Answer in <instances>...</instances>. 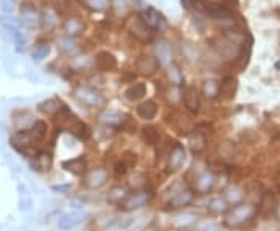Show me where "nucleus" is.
Masks as SVG:
<instances>
[{"label":"nucleus","instance_id":"1","mask_svg":"<svg viewBox=\"0 0 280 231\" xmlns=\"http://www.w3.org/2000/svg\"><path fill=\"white\" fill-rule=\"evenodd\" d=\"M256 214H257V210H256V207H254L252 203H240V205H235V207L229 208V211L226 213L224 225H227L229 228L243 226L244 223H247L249 220H252Z\"/></svg>","mask_w":280,"mask_h":231},{"label":"nucleus","instance_id":"2","mask_svg":"<svg viewBox=\"0 0 280 231\" xmlns=\"http://www.w3.org/2000/svg\"><path fill=\"white\" fill-rule=\"evenodd\" d=\"M73 96L76 101H80L83 106L97 109L105 104V96L100 90L89 87V86H76L73 89Z\"/></svg>","mask_w":280,"mask_h":231},{"label":"nucleus","instance_id":"3","mask_svg":"<svg viewBox=\"0 0 280 231\" xmlns=\"http://www.w3.org/2000/svg\"><path fill=\"white\" fill-rule=\"evenodd\" d=\"M126 30H128V33H130L136 41L143 42V44L151 42L152 37H154V33H152V31L146 27L145 22H143L142 17H140V14L131 17L128 22H126Z\"/></svg>","mask_w":280,"mask_h":231},{"label":"nucleus","instance_id":"4","mask_svg":"<svg viewBox=\"0 0 280 231\" xmlns=\"http://www.w3.org/2000/svg\"><path fill=\"white\" fill-rule=\"evenodd\" d=\"M152 199V194L151 191L148 189H139L136 191L134 194L126 197V200L123 203H120V210L121 211H126V213H131V211H137L151 202Z\"/></svg>","mask_w":280,"mask_h":231},{"label":"nucleus","instance_id":"5","mask_svg":"<svg viewBox=\"0 0 280 231\" xmlns=\"http://www.w3.org/2000/svg\"><path fill=\"white\" fill-rule=\"evenodd\" d=\"M109 182V171L103 166H95L84 175L83 185L87 189H100Z\"/></svg>","mask_w":280,"mask_h":231},{"label":"nucleus","instance_id":"6","mask_svg":"<svg viewBox=\"0 0 280 231\" xmlns=\"http://www.w3.org/2000/svg\"><path fill=\"white\" fill-rule=\"evenodd\" d=\"M142 20L145 22L146 27L152 31V33H159L162 30H165L167 27V20L165 17L154 8V7H146L142 10L140 13Z\"/></svg>","mask_w":280,"mask_h":231},{"label":"nucleus","instance_id":"7","mask_svg":"<svg viewBox=\"0 0 280 231\" xmlns=\"http://www.w3.org/2000/svg\"><path fill=\"white\" fill-rule=\"evenodd\" d=\"M215 183L216 180H215L213 172H210L209 169L201 171L193 180V191L196 196H206L215 188Z\"/></svg>","mask_w":280,"mask_h":231},{"label":"nucleus","instance_id":"8","mask_svg":"<svg viewBox=\"0 0 280 231\" xmlns=\"http://www.w3.org/2000/svg\"><path fill=\"white\" fill-rule=\"evenodd\" d=\"M20 22H22V27H27V28L41 27V13L30 2H23L20 5Z\"/></svg>","mask_w":280,"mask_h":231},{"label":"nucleus","instance_id":"9","mask_svg":"<svg viewBox=\"0 0 280 231\" xmlns=\"http://www.w3.org/2000/svg\"><path fill=\"white\" fill-rule=\"evenodd\" d=\"M84 30H86L84 19L78 14H69L63 22V31L69 37L81 36L84 33Z\"/></svg>","mask_w":280,"mask_h":231},{"label":"nucleus","instance_id":"10","mask_svg":"<svg viewBox=\"0 0 280 231\" xmlns=\"http://www.w3.org/2000/svg\"><path fill=\"white\" fill-rule=\"evenodd\" d=\"M159 67L161 65H159L158 59L152 55H148V53H142L136 59V70H137V73L142 74V76H146V78H149V76H152V74H156Z\"/></svg>","mask_w":280,"mask_h":231},{"label":"nucleus","instance_id":"11","mask_svg":"<svg viewBox=\"0 0 280 231\" xmlns=\"http://www.w3.org/2000/svg\"><path fill=\"white\" fill-rule=\"evenodd\" d=\"M195 191L190 189V188H185V189H179V191H176L170 200H168V207L171 210H182V208H187L190 207V205L195 202Z\"/></svg>","mask_w":280,"mask_h":231},{"label":"nucleus","instance_id":"12","mask_svg":"<svg viewBox=\"0 0 280 231\" xmlns=\"http://www.w3.org/2000/svg\"><path fill=\"white\" fill-rule=\"evenodd\" d=\"M94 65L98 71H114L118 67V61L114 56V53L108 50H100L94 58Z\"/></svg>","mask_w":280,"mask_h":231},{"label":"nucleus","instance_id":"13","mask_svg":"<svg viewBox=\"0 0 280 231\" xmlns=\"http://www.w3.org/2000/svg\"><path fill=\"white\" fill-rule=\"evenodd\" d=\"M30 165L36 172H48L53 166V153L47 149H38L32 157Z\"/></svg>","mask_w":280,"mask_h":231},{"label":"nucleus","instance_id":"14","mask_svg":"<svg viewBox=\"0 0 280 231\" xmlns=\"http://www.w3.org/2000/svg\"><path fill=\"white\" fill-rule=\"evenodd\" d=\"M187 162V152L185 147L179 143H174V146L168 152V169L171 172H177L184 168Z\"/></svg>","mask_w":280,"mask_h":231},{"label":"nucleus","instance_id":"15","mask_svg":"<svg viewBox=\"0 0 280 231\" xmlns=\"http://www.w3.org/2000/svg\"><path fill=\"white\" fill-rule=\"evenodd\" d=\"M59 25V13L53 7H45L41 11V28L44 33H53Z\"/></svg>","mask_w":280,"mask_h":231},{"label":"nucleus","instance_id":"16","mask_svg":"<svg viewBox=\"0 0 280 231\" xmlns=\"http://www.w3.org/2000/svg\"><path fill=\"white\" fill-rule=\"evenodd\" d=\"M128 120L130 118L126 117L125 113H121L118 110H114V109H105V110H101L98 113V121L101 124L111 126V127H117V126H121L123 127Z\"/></svg>","mask_w":280,"mask_h":231},{"label":"nucleus","instance_id":"17","mask_svg":"<svg viewBox=\"0 0 280 231\" xmlns=\"http://www.w3.org/2000/svg\"><path fill=\"white\" fill-rule=\"evenodd\" d=\"M182 101H184V106L189 112L192 113H198L199 107H201V99H199V92L198 87L190 84L185 86L182 90Z\"/></svg>","mask_w":280,"mask_h":231},{"label":"nucleus","instance_id":"18","mask_svg":"<svg viewBox=\"0 0 280 231\" xmlns=\"http://www.w3.org/2000/svg\"><path fill=\"white\" fill-rule=\"evenodd\" d=\"M86 213L83 211H70L64 216H61L58 219V228L61 231H69V229H73L76 226H80L84 220H86Z\"/></svg>","mask_w":280,"mask_h":231},{"label":"nucleus","instance_id":"19","mask_svg":"<svg viewBox=\"0 0 280 231\" xmlns=\"http://www.w3.org/2000/svg\"><path fill=\"white\" fill-rule=\"evenodd\" d=\"M56 48L58 51L63 55V56H67V58H75L76 55L80 53V44L76 42L73 37H69V36H59L56 39Z\"/></svg>","mask_w":280,"mask_h":231},{"label":"nucleus","instance_id":"20","mask_svg":"<svg viewBox=\"0 0 280 231\" xmlns=\"http://www.w3.org/2000/svg\"><path fill=\"white\" fill-rule=\"evenodd\" d=\"M63 169L70 172L72 175H76V177H81V175H86L87 174V162L83 156L80 157H73V159H67L61 163Z\"/></svg>","mask_w":280,"mask_h":231},{"label":"nucleus","instance_id":"21","mask_svg":"<svg viewBox=\"0 0 280 231\" xmlns=\"http://www.w3.org/2000/svg\"><path fill=\"white\" fill-rule=\"evenodd\" d=\"M238 89V80L235 76H224V78L220 81V98L226 99V101H231L235 98Z\"/></svg>","mask_w":280,"mask_h":231},{"label":"nucleus","instance_id":"22","mask_svg":"<svg viewBox=\"0 0 280 231\" xmlns=\"http://www.w3.org/2000/svg\"><path fill=\"white\" fill-rule=\"evenodd\" d=\"M38 118H35L33 112L27 110V109H19L13 113V123L16 126V131H20V129H30L33 126V123L36 121Z\"/></svg>","mask_w":280,"mask_h":231},{"label":"nucleus","instance_id":"23","mask_svg":"<svg viewBox=\"0 0 280 231\" xmlns=\"http://www.w3.org/2000/svg\"><path fill=\"white\" fill-rule=\"evenodd\" d=\"M158 112H159V107H158V102L154 99H146L143 102L137 106L136 109V113L140 120H145V121H151L158 117Z\"/></svg>","mask_w":280,"mask_h":231},{"label":"nucleus","instance_id":"24","mask_svg":"<svg viewBox=\"0 0 280 231\" xmlns=\"http://www.w3.org/2000/svg\"><path fill=\"white\" fill-rule=\"evenodd\" d=\"M154 58L158 59L161 67H168L173 61L171 55V45L167 41H159L154 47Z\"/></svg>","mask_w":280,"mask_h":231},{"label":"nucleus","instance_id":"25","mask_svg":"<svg viewBox=\"0 0 280 231\" xmlns=\"http://www.w3.org/2000/svg\"><path fill=\"white\" fill-rule=\"evenodd\" d=\"M61 106H63V101L58 96H53V98H48V99H44L42 102H39V104H38V110L42 115L55 117L59 112Z\"/></svg>","mask_w":280,"mask_h":231},{"label":"nucleus","instance_id":"26","mask_svg":"<svg viewBox=\"0 0 280 231\" xmlns=\"http://www.w3.org/2000/svg\"><path fill=\"white\" fill-rule=\"evenodd\" d=\"M142 141L148 146H158L161 143V131L158 126L146 124L142 127Z\"/></svg>","mask_w":280,"mask_h":231},{"label":"nucleus","instance_id":"27","mask_svg":"<svg viewBox=\"0 0 280 231\" xmlns=\"http://www.w3.org/2000/svg\"><path fill=\"white\" fill-rule=\"evenodd\" d=\"M146 92H148V87H146L145 83H136V84L130 86L128 89L125 90L123 96H125L126 101H130V102H137V101L145 98Z\"/></svg>","mask_w":280,"mask_h":231},{"label":"nucleus","instance_id":"28","mask_svg":"<svg viewBox=\"0 0 280 231\" xmlns=\"http://www.w3.org/2000/svg\"><path fill=\"white\" fill-rule=\"evenodd\" d=\"M126 197H128V188L123 185H114L106 192V200L111 205H120L126 200Z\"/></svg>","mask_w":280,"mask_h":231},{"label":"nucleus","instance_id":"29","mask_svg":"<svg viewBox=\"0 0 280 231\" xmlns=\"http://www.w3.org/2000/svg\"><path fill=\"white\" fill-rule=\"evenodd\" d=\"M30 132H32V137L36 143V146H39L48 135V124L47 121L44 120H36L33 123V126L30 127Z\"/></svg>","mask_w":280,"mask_h":231},{"label":"nucleus","instance_id":"30","mask_svg":"<svg viewBox=\"0 0 280 231\" xmlns=\"http://www.w3.org/2000/svg\"><path fill=\"white\" fill-rule=\"evenodd\" d=\"M223 197L226 199V202L229 205H234V207H235V205L243 203V200H244V191L240 186H237V185H229L224 189V196Z\"/></svg>","mask_w":280,"mask_h":231},{"label":"nucleus","instance_id":"31","mask_svg":"<svg viewBox=\"0 0 280 231\" xmlns=\"http://www.w3.org/2000/svg\"><path fill=\"white\" fill-rule=\"evenodd\" d=\"M167 78H168L170 84L174 86V87L184 86V73H182L181 67L177 65V64H174V62H171L167 67Z\"/></svg>","mask_w":280,"mask_h":231},{"label":"nucleus","instance_id":"32","mask_svg":"<svg viewBox=\"0 0 280 231\" xmlns=\"http://www.w3.org/2000/svg\"><path fill=\"white\" fill-rule=\"evenodd\" d=\"M189 144L193 153H201L207 147V135L201 134L199 131H193V134L190 135Z\"/></svg>","mask_w":280,"mask_h":231},{"label":"nucleus","instance_id":"33","mask_svg":"<svg viewBox=\"0 0 280 231\" xmlns=\"http://www.w3.org/2000/svg\"><path fill=\"white\" fill-rule=\"evenodd\" d=\"M179 47H181V53H182L185 61H189V62H198L199 61L201 53H199V50L195 44H192L189 41H182Z\"/></svg>","mask_w":280,"mask_h":231},{"label":"nucleus","instance_id":"34","mask_svg":"<svg viewBox=\"0 0 280 231\" xmlns=\"http://www.w3.org/2000/svg\"><path fill=\"white\" fill-rule=\"evenodd\" d=\"M0 27H4L11 34H16L22 28V22L11 14H0Z\"/></svg>","mask_w":280,"mask_h":231},{"label":"nucleus","instance_id":"35","mask_svg":"<svg viewBox=\"0 0 280 231\" xmlns=\"http://www.w3.org/2000/svg\"><path fill=\"white\" fill-rule=\"evenodd\" d=\"M207 210L213 214H226L229 211V203L226 202L224 197L216 196L207 202Z\"/></svg>","mask_w":280,"mask_h":231},{"label":"nucleus","instance_id":"36","mask_svg":"<svg viewBox=\"0 0 280 231\" xmlns=\"http://www.w3.org/2000/svg\"><path fill=\"white\" fill-rule=\"evenodd\" d=\"M17 189L20 192V197H19V211L22 213H27L33 208V199L28 192V189L25 188V185H17Z\"/></svg>","mask_w":280,"mask_h":231},{"label":"nucleus","instance_id":"37","mask_svg":"<svg viewBox=\"0 0 280 231\" xmlns=\"http://www.w3.org/2000/svg\"><path fill=\"white\" fill-rule=\"evenodd\" d=\"M111 2V11L115 17L121 19L130 14V0H109Z\"/></svg>","mask_w":280,"mask_h":231},{"label":"nucleus","instance_id":"38","mask_svg":"<svg viewBox=\"0 0 280 231\" xmlns=\"http://www.w3.org/2000/svg\"><path fill=\"white\" fill-rule=\"evenodd\" d=\"M275 210V200L272 192H265L260 199V214L271 216Z\"/></svg>","mask_w":280,"mask_h":231},{"label":"nucleus","instance_id":"39","mask_svg":"<svg viewBox=\"0 0 280 231\" xmlns=\"http://www.w3.org/2000/svg\"><path fill=\"white\" fill-rule=\"evenodd\" d=\"M202 95L207 99L220 98V83L215 80H206L202 83Z\"/></svg>","mask_w":280,"mask_h":231},{"label":"nucleus","instance_id":"40","mask_svg":"<svg viewBox=\"0 0 280 231\" xmlns=\"http://www.w3.org/2000/svg\"><path fill=\"white\" fill-rule=\"evenodd\" d=\"M50 44L48 42H39L35 45V48L32 50V59L35 62H41L44 61L48 55H50Z\"/></svg>","mask_w":280,"mask_h":231},{"label":"nucleus","instance_id":"41","mask_svg":"<svg viewBox=\"0 0 280 231\" xmlns=\"http://www.w3.org/2000/svg\"><path fill=\"white\" fill-rule=\"evenodd\" d=\"M83 5L87 10L97 11V13H105V11L111 10V2H109V0H83Z\"/></svg>","mask_w":280,"mask_h":231},{"label":"nucleus","instance_id":"42","mask_svg":"<svg viewBox=\"0 0 280 231\" xmlns=\"http://www.w3.org/2000/svg\"><path fill=\"white\" fill-rule=\"evenodd\" d=\"M137 160H139V159H137V153L133 152V150H125V152L121 153V157H120V162H123L126 166H128V169L136 168Z\"/></svg>","mask_w":280,"mask_h":231},{"label":"nucleus","instance_id":"43","mask_svg":"<svg viewBox=\"0 0 280 231\" xmlns=\"http://www.w3.org/2000/svg\"><path fill=\"white\" fill-rule=\"evenodd\" d=\"M196 220H198V216H195V214H184L181 217H177V220L174 223L179 226V228H185L189 225H193Z\"/></svg>","mask_w":280,"mask_h":231},{"label":"nucleus","instance_id":"44","mask_svg":"<svg viewBox=\"0 0 280 231\" xmlns=\"http://www.w3.org/2000/svg\"><path fill=\"white\" fill-rule=\"evenodd\" d=\"M218 152H220V157H224V159H227V157H234V144H231V143H220V146H218Z\"/></svg>","mask_w":280,"mask_h":231},{"label":"nucleus","instance_id":"45","mask_svg":"<svg viewBox=\"0 0 280 231\" xmlns=\"http://www.w3.org/2000/svg\"><path fill=\"white\" fill-rule=\"evenodd\" d=\"M72 189L70 183H59V185H52V191L56 194H67Z\"/></svg>","mask_w":280,"mask_h":231},{"label":"nucleus","instance_id":"46","mask_svg":"<svg viewBox=\"0 0 280 231\" xmlns=\"http://www.w3.org/2000/svg\"><path fill=\"white\" fill-rule=\"evenodd\" d=\"M128 171H130L128 166H126V165H125L123 162H120V160L114 165V172H115V175H118V177H120V175H126V174H128Z\"/></svg>","mask_w":280,"mask_h":231},{"label":"nucleus","instance_id":"47","mask_svg":"<svg viewBox=\"0 0 280 231\" xmlns=\"http://www.w3.org/2000/svg\"><path fill=\"white\" fill-rule=\"evenodd\" d=\"M182 7L187 10V11H198V5H199V0H181Z\"/></svg>","mask_w":280,"mask_h":231},{"label":"nucleus","instance_id":"48","mask_svg":"<svg viewBox=\"0 0 280 231\" xmlns=\"http://www.w3.org/2000/svg\"><path fill=\"white\" fill-rule=\"evenodd\" d=\"M199 231H220V225L215 223V222H209V223H206L204 226H202Z\"/></svg>","mask_w":280,"mask_h":231},{"label":"nucleus","instance_id":"49","mask_svg":"<svg viewBox=\"0 0 280 231\" xmlns=\"http://www.w3.org/2000/svg\"><path fill=\"white\" fill-rule=\"evenodd\" d=\"M55 2H59V4H64V2H69V0H55Z\"/></svg>","mask_w":280,"mask_h":231},{"label":"nucleus","instance_id":"50","mask_svg":"<svg viewBox=\"0 0 280 231\" xmlns=\"http://www.w3.org/2000/svg\"><path fill=\"white\" fill-rule=\"evenodd\" d=\"M25 2H30V0H25Z\"/></svg>","mask_w":280,"mask_h":231}]
</instances>
